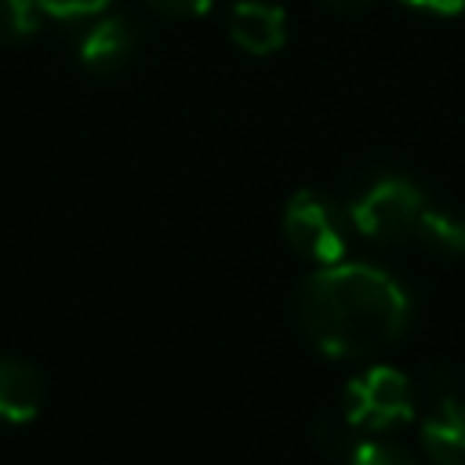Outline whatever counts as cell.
<instances>
[{
	"label": "cell",
	"mask_w": 465,
	"mask_h": 465,
	"mask_svg": "<svg viewBox=\"0 0 465 465\" xmlns=\"http://www.w3.org/2000/svg\"><path fill=\"white\" fill-rule=\"evenodd\" d=\"M302 334L327 356H371L411 323L407 291L367 262L320 265L294 294Z\"/></svg>",
	"instance_id": "cell-1"
},
{
	"label": "cell",
	"mask_w": 465,
	"mask_h": 465,
	"mask_svg": "<svg viewBox=\"0 0 465 465\" xmlns=\"http://www.w3.org/2000/svg\"><path fill=\"white\" fill-rule=\"evenodd\" d=\"M429 203L432 200L414 182L381 171V174H371V178L352 185L349 218L363 236L400 243V240H414L418 222H421Z\"/></svg>",
	"instance_id": "cell-2"
},
{
	"label": "cell",
	"mask_w": 465,
	"mask_h": 465,
	"mask_svg": "<svg viewBox=\"0 0 465 465\" xmlns=\"http://www.w3.org/2000/svg\"><path fill=\"white\" fill-rule=\"evenodd\" d=\"M352 218L345 207H338L331 196L316 189H298L283 207V236L287 243L316 262V265H338L349 251Z\"/></svg>",
	"instance_id": "cell-3"
},
{
	"label": "cell",
	"mask_w": 465,
	"mask_h": 465,
	"mask_svg": "<svg viewBox=\"0 0 465 465\" xmlns=\"http://www.w3.org/2000/svg\"><path fill=\"white\" fill-rule=\"evenodd\" d=\"M411 414H414L411 381L396 367L374 363V367L360 371L356 378H349V385H345V414H341L349 429L389 432V429L411 421Z\"/></svg>",
	"instance_id": "cell-4"
},
{
	"label": "cell",
	"mask_w": 465,
	"mask_h": 465,
	"mask_svg": "<svg viewBox=\"0 0 465 465\" xmlns=\"http://www.w3.org/2000/svg\"><path fill=\"white\" fill-rule=\"evenodd\" d=\"M229 36L247 54H272L287 40V15L272 0H236L229 7Z\"/></svg>",
	"instance_id": "cell-5"
},
{
	"label": "cell",
	"mask_w": 465,
	"mask_h": 465,
	"mask_svg": "<svg viewBox=\"0 0 465 465\" xmlns=\"http://www.w3.org/2000/svg\"><path fill=\"white\" fill-rule=\"evenodd\" d=\"M44 374L18 356H0V425H25L44 407Z\"/></svg>",
	"instance_id": "cell-6"
},
{
	"label": "cell",
	"mask_w": 465,
	"mask_h": 465,
	"mask_svg": "<svg viewBox=\"0 0 465 465\" xmlns=\"http://www.w3.org/2000/svg\"><path fill=\"white\" fill-rule=\"evenodd\" d=\"M421 447L432 465H465V400L443 396L421 421Z\"/></svg>",
	"instance_id": "cell-7"
},
{
	"label": "cell",
	"mask_w": 465,
	"mask_h": 465,
	"mask_svg": "<svg viewBox=\"0 0 465 465\" xmlns=\"http://www.w3.org/2000/svg\"><path fill=\"white\" fill-rule=\"evenodd\" d=\"M134 54V25L120 15L98 18L80 40V62L94 73H116Z\"/></svg>",
	"instance_id": "cell-8"
},
{
	"label": "cell",
	"mask_w": 465,
	"mask_h": 465,
	"mask_svg": "<svg viewBox=\"0 0 465 465\" xmlns=\"http://www.w3.org/2000/svg\"><path fill=\"white\" fill-rule=\"evenodd\" d=\"M418 243H425L429 251L436 254H447V258H461L465 254V218L440 207V203H429L421 222H418V232H414Z\"/></svg>",
	"instance_id": "cell-9"
},
{
	"label": "cell",
	"mask_w": 465,
	"mask_h": 465,
	"mask_svg": "<svg viewBox=\"0 0 465 465\" xmlns=\"http://www.w3.org/2000/svg\"><path fill=\"white\" fill-rule=\"evenodd\" d=\"M40 4L36 0H0V47L22 44L40 25Z\"/></svg>",
	"instance_id": "cell-10"
},
{
	"label": "cell",
	"mask_w": 465,
	"mask_h": 465,
	"mask_svg": "<svg viewBox=\"0 0 465 465\" xmlns=\"http://www.w3.org/2000/svg\"><path fill=\"white\" fill-rule=\"evenodd\" d=\"M349 465H418V461L403 447H396V443L367 440V443H356L349 450Z\"/></svg>",
	"instance_id": "cell-11"
},
{
	"label": "cell",
	"mask_w": 465,
	"mask_h": 465,
	"mask_svg": "<svg viewBox=\"0 0 465 465\" xmlns=\"http://www.w3.org/2000/svg\"><path fill=\"white\" fill-rule=\"evenodd\" d=\"M44 15L62 18V22H76V18H91L102 15L109 7V0H36Z\"/></svg>",
	"instance_id": "cell-12"
},
{
	"label": "cell",
	"mask_w": 465,
	"mask_h": 465,
	"mask_svg": "<svg viewBox=\"0 0 465 465\" xmlns=\"http://www.w3.org/2000/svg\"><path fill=\"white\" fill-rule=\"evenodd\" d=\"M153 11L160 15H174V18H193V15H203L211 11L214 0H145Z\"/></svg>",
	"instance_id": "cell-13"
},
{
	"label": "cell",
	"mask_w": 465,
	"mask_h": 465,
	"mask_svg": "<svg viewBox=\"0 0 465 465\" xmlns=\"http://www.w3.org/2000/svg\"><path fill=\"white\" fill-rule=\"evenodd\" d=\"M400 4H407L414 11H425V15H443V18H450L465 7V0H400Z\"/></svg>",
	"instance_id": "cell-14"
},
{
	"label": "cell",
	"mask_w": 465,
	"mask_h": 465,
	"mask_svg": "<svg viewBox=\"0 0 465 465\" xmlns=\"http://www.w3.org/2000/svg\"><path fill=\"white\" fill-rule=\"evenodd\" d=\"M327 4L338 7V11H349V15H352V11H363L371 0H327Z\"/></svg>",
	"instance_id": "cell-15"
}]
</instances>
